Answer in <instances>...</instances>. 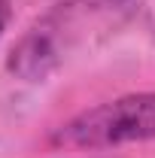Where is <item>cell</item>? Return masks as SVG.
Returning <instances> with one entry per match:
<instances>
[{
	"mask_svg": "<svg viewBox=\"0 0 155 158\" xmlns=\"http://www.w3.org/2000/svg\"><path fill=\"white\" fill-rule=\"evenodd\" d=\"M137 0H64L52 6L12 46L6 67L21 79L49 76L76 46L94 34H110L134 15Z\"/></svg>",
	"mask_w": 155,
	"mask_h": 158,
	"instance_id": "obj_1",
	"label": "cell"
},
{
	"mask_svg": "<svg viewBox=\"0 0 155 158\" xmlns=\"http://www.w3.org/2000/svg\"><path fill=\"white\" fill-rule=\"evenodd\" d=\"M9 15H12V0H0V34L9 24Z\"/></svg>",
	"mask_w": 155,
	"mask_h": 158,
	"instance_id": "obj_3",
	"label": "cell"
},
{
	"mask_svg": "<svg viewBox=\"0 0 155 158\" xmlns=\"http://www.w3.org/2000/svg\"><path fill=\"white\" fill-rule=\"evenodd\" d=\"M155 140V91L125 98L82 110L52 131L55 149H113L125 143Z\"/></svg>",
	"mask_w": 155,
	"mask_h": 158,
	"instance_id": "obj_2",
	"label": "cell"
}]
</instances>
